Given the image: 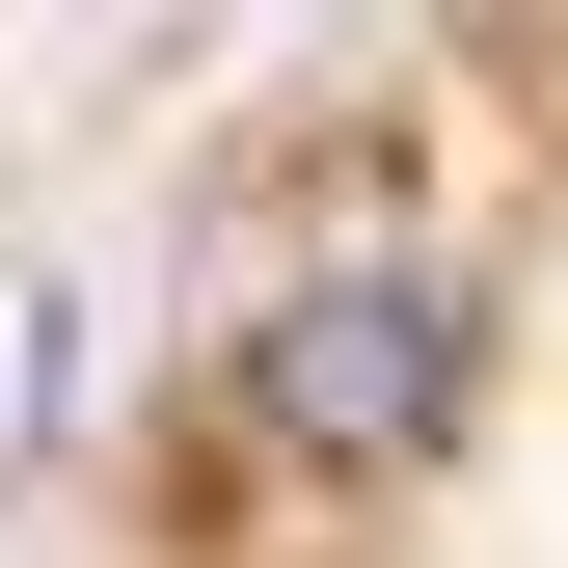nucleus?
Segmentation results:
<instances>
[{"instance_id":"1","label":"nucleus","mask_w":568,"mask_h":568,"mask_svg":"<svg viewBox=\"0 0 568 568\" xmlns=\"http://www.w3.org/2000/svg\"><path fill=\"white\" fill-rule=\"evenodd\" d=\"M460 298L434 271H325V298H271L244 325V434L271 460H325V487H406V460H460Z\"/></svg>"}]
</instances>
